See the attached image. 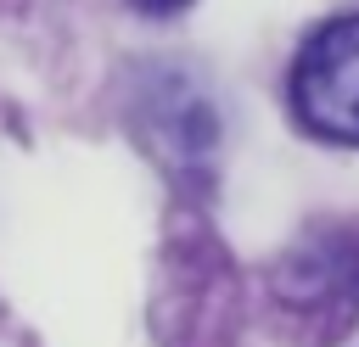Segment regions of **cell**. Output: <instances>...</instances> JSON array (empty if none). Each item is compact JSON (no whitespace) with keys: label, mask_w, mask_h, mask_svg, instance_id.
I'll list each match as a JSON object with an SVG mask.
<instances>
[{"label":"cell","mask_w":359,"mask_h":347,"mask_svg":"<svg viewBox=\"0 0 359 347\" xmlns=\"http://www.w3.org/2000/svg\"><path fill=\"white\" fill-rule=\"evenodd\" d=\"M129 6H135L140 17H180L191 0H129Z\"/></svg>","instance_id":"obj_2"},{"label":"cell","mask_w":359,"mask_h":347,"mask_svg":"<svg viewBox=\"0 0 359 347\" xmlns=\"http://www.w3.org/2000/svg\"><path fill=\"white\" fill-rule=\"evenodd\" d=\"M292 112L331 146H359V11L320 22L292 62Z\"/></svg>","instance_id":"obj_1"}]
</instances>
